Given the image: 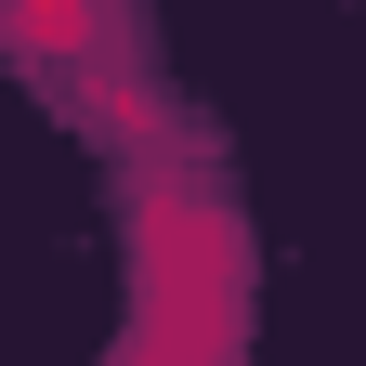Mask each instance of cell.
<instances>
[{
	"label": "cell",
	"mask_w": 366,
	"mask_h": 366,
	"mask_svg": "<svg viewBox=\"0 0 366 366\" xmlns=\"http://www.w3.org/2000/svg\"><path fill=\"white\" fill-rule=\"evenodd\" d=\"M0 26H14V53H79V39H92V0H14Z\"/></svg>",
	"instance_id": "cell-1"
}]
</instances>
